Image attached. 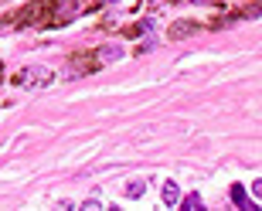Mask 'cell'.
<instances>
[{
	"mask_svg": "<svg viewBox=\"0 0 262 211\" xmlns=\"http://www.w3.org/2000/svg\"><path fill=\"white\" fill-rule=\"evenodd\" d=\"M51 78H55V72H51L48 65H24L14 75V86L20 89H41V86H48Z\"/></svg>",
	"mask_w": 262,
	"mask_h": 211,
	"instance_id": "6da1fadb",
	"label": "cell"
},
{
	"mask_svg": "<svg viewBox=\"0 0 262 211\" xmlns=\"http://www.w3.org/2000/svg\"><path fill=\"white\" fill-rule=\"evenodd\" d=\"M92 58H96L99 65H109V61H119V58H123V48H119V45H99V48L92 51Z\"/></svg>",
	"mask_w": 262,
	"mask_h": 211,
	"instance_id": "7a4b0ae2",
	"label": "cell"
},
{
	"mask_svg": "<svg viewBox=\"0 0 262 211\" xmlns=\"http://www.w3.org/2000/svg\"><path fill=\"white\" fill-rule=\"evenodd\" d=\"M198 31L194 20H177V24H170V38H191Z\"/></svg>",
	"mask_w": 262,
	"mask_h": 211,
	"instance_id": "3957f363",
	"label": "cell"
},
{
	"mask_svg": "<svg viewBox=\"0 0 262 211\" xmlns=\"http://www.w3.org/2000/svg\"><path fill=\"white\" fill-rule=\"evenodd\" d=\"M123 194H126L129 201H136V198H143V194H146V181H143V177H136V181H129V184H126V191H123Z\"/></svg>",
	"mask_w": 262,
	"mask_h": 211,
	"instance_id": "277c9868",
	"label": "cell"
},
{
	"mask_svg": "<svg viewBox=\"0 0 262 211\" xmlns=\"http://www.w3.org/2000/svg\"><path fill=\"white\" fill-rule=\"evenodd\" d=\"M177 201H181V191H177L174 181H167L164 184V204H177Z\"/></svg>",
	"mask_w": 262,
	"mask_h": 211,
	"instance_id": "5b68a950",
	"label": "cell"
},
{
	"mask_svg": "<svg viewBox=\"0 0 262 211\" xmlns=\"http://www.w3.org/2000/svg\"><path fill=\"white\" fill-rule=\"evenodd\" d=\"M232 201L238 204V208H249V198H245V187H242V184H232Z\"/></svg>",
	"mask_w": 262,
	"mask_h": 211,
	"instance_id": "8992f818",
	"label": "cell"
},
{
	"mask_svg": "<svg viewBox=\"0 0 262 211\" xmlns=\"http://www.w3.org/2000/svg\"><path fill=\"white\" fill-rule=\"evenodd\" d=\"M177 204H184L187 211H198V208H201V198H198V194H187L184 201H177Z\"/></svg>",
	"mask_w": 262,
	"mask_h": 211,
	"instance_id": "52a82bcc",
	"label": "cell"
},
{
	"mask_svg": "<svg viewBox=\"0 0 262 211\" xmlns=\"http://www.w3.org/2000/svg\"><path fill=\"white\" fill-rule=\"evenodd\" d=\"M82 208H85V211H99V208H106V204L99 201V198H89V201L82 204Z\"/></svg>",
	"mask_w": 262,
	"mask_h": 211,
	"instance_id": "ba28073f",
	"label": "cell"
},
{
	"mask_svg": "<svg viewBox=\"0 0 262 211\" xmlns=\"http://www.w3.org/2000/svg\"><path fill=\"white\" fill-rule=\"evenodd\" d=\"M102 4H113V0H102Z\"/></svg>",
	"mask_w": 262,
	"mask_h": 211,
	"instance_id": "9c48e42d",
	"label": "cell"
}]
</instances>
